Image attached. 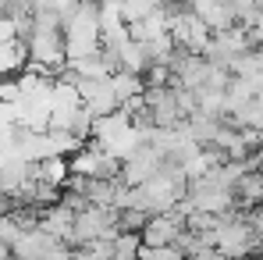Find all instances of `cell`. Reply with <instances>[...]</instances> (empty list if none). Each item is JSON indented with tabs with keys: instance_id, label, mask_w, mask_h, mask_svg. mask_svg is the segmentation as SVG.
<instances>
[{
	"instance_id": "cell-12",
	"label": "cell",
	"mask_w": 263,
	"mask_h": 260,
	"mask_svg": "<svg viewBox=\"0 0 263 260\" xmlns=\"http://www.w3.org/2000/svg\"><path fill=\"white\" fill-rule=\"evenodd\" d=\"M11 260H18V257H11Z\"/></svg>"
},
{
	"instance_id": "cell-1",
	"label": "cell",
	"mask_w": 263,
	"mask_h": 260,
	"mask_svg": "<svg viewBox=\"0 0 263 260\" xmlns=\"http://www.w3.org/2000/svg\"><path fill=\"white\" fill-rule=\"evenodd\" d=\"M157 171H160V153L153 146H146V143H139V150L121 161V182L132 185V189H139L149 178H157Z\"/></svg>"
},
{
	"instance_id": "cell-10",
	"label": "cell",
	"mask_w": 263,
	"mask_h": 260,
	"mask_svg": "<svg viewBox=\"0 0 263 260\" xmlns=\"http://www.w3.org/2000/svg\"><path fill=\"white\" fill-rule=\"evenodd\" d=\"M0 260H11V246L7 242H0Z\"/></svg>"
},
{
	"instance_id": "cell-7",
	"label": "cell",
	"mask_w": 263,
	"mask_h": 260,
	"mask_svg": "<svg viewBox=\"0 0 263 260\" xmlns=\"http://www.w3.org/2000/svg\"><path fill=\"white\" fill-rule=\"evenodd\" d=\"M142 253V239L132 232H118L114 235V260H139Z\"/></svg>"
},
{
	"instance_id": "cell-9",
	"label": "cell",
	"mask_w": 263,
	"mask_h": 260,
	"mask_svg": "<svg viewBox=\"0 0 263 260\" xmlns=\"http://www.w3.org/2000/svg\"><path fill=\"white\" fill-rule=\"evenodd\" d=\"M185 260H228L220 250H199V253H192V257H185Z\"/></svg>"
},
{
	"instance_id": "cell-5",
	"label": "cell",
	"mask_w": 263,
	"mask_h": 260,
	"mask_svg": "<svg viewBox=\"0 0 263 260\" xmlns=\"http://www.w3.org/2000/svg\"><path fill=\"white\" fill-rule=\"evenodd\" d=\"M110 86H114V93H118L121 103H128V100H135V96L146 93V82H142L139 75H128V72H118V75L110 79Z\"/></svg>"
},
{
	"instance_id": "cell-4",
	"label": "cell",
	"mask_w": 263,
	"mask_h": 260,
	"mask_svg": "<svg viewBox=\"0 0 263 260\" xmlns=\"http://www.w3.org/2000/svg\"><path fill=\"white\" fill-rule=\"evenodd\" d=\"M25 68H29V50L25 46L18 43V40L0 43V79H11V75H18Z\"/></svg>"
},
{
	"instance_id": "cell-2",
	"label": "cell",
	"mask_w": 263,
	"mask_h": 260,
	"mask_svg": "<svg viewBox=\"0 0 263 260\" xmlns=\"http://www.w3.org/2000/svg\"><path fill=\"white\" fill-rule=\"evenodd\" d=\"M40 228H43L50 239L68 242V239H71V228H75V214H71L68 207L53 203V207H46L43 214H40Z\"/></svg>"
},
{
	"instance_id": "cell-8",
	"label": "cell",
	"mask_w": 263,
	"mask_h": 260,
	"mask_svg": "<svg viewBox=\"0 0 263 260\" xmlns=\"http://www.w3.org/2000/svg\"><path fill=\"white\" fill-rule=\"evenodd\" d=\"M149 224V214L132 207V211H118V232H132V235H142V228Z\"/></svg>"
},
{
	"instance_id": "cell-11",
	"label": "cell",
	"mask_w": 263,
	"mask_h": 260,
	"mask_svg": "<svg viewBox=\"0 0 263 260\" xmlns=\"http://www.w3.org/2000/svg\"><path fill=\"white\" fill-rule=\"evenodd\" d=\"M157 4H167V0H157Z\"/></svg>"
},
{
	"instance_id": "cell-6",
	"label": "cell",
	"mask_w": 263,
	"mask_h": 260,
	"mask_svg": "<svg viewBox=\"0 0 263 260\" xmlns=\"http://www.w3.org/2000/svg\"><path fill=\"white\" fill-rule=\"evenodd\" d=\"M157 11H160L157 0H121V22L125 25H135V22H142V18L157 14Z\"/></svg>"
},
{
	"instance_id": "cell-3",
	"label": "cell",
	"mask_w": 263,
	"mask_h": 260,
	"mask_svg": "<svg viewBox=\"0 0 263 260\" xmlns=\"http://www.w3.org/2000/svg\"><path fill=\"white\" fill-rule=\"evenodd\" d=\"M29 182H32V164H25V161H18V157L0 161V189H4V196L22 193Z\"/></svg>"
}]
</instances>
